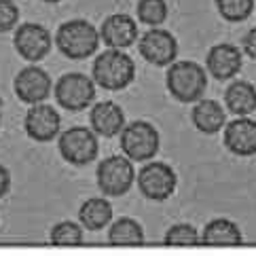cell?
<instances>
[{
  "mask_svg": "<svg viewBox=\"0 0 256 256\" xmlns=\"http://www.w3.org/2000/svg\"><path fill=\"white\" fill-rule=\"evenodd\" d=\"M168 91L176 102L195 104L204 98L208 89V74L206 68L197 62H172L168 68Z\"/></svg>",
  "mask_w": 256,
  "mask_h": 256,
  "instance_id": "obj_1",
  "label": "cell"
},
{
  "mask_svg": "<svg viewBox=\"0 0 256 256\" xmlns=\"http://www.w3.org/2000/svg\"><path fill=\"white\" fill-rule=\"evenodd\" d=\"M136 78V64L123 49L102 51L94 62L96 85L108 91H121L130 87Z\"/></svg>",
  "mask_w": 256,
  "mask_h": 256,
  "instance_id": "obj_2",
  "label": "cell"
},
{
  "mask_svg": "<svg viewBox=\"0 0 256 256\" xmlns=\"http://www.w3.org/2000/svg\"><path fill=\"white\" fill-rule=\"evenodd\" d=\"M56 44L68 60H85L100 47V30L87 20H70L60 26Z\"/></svg>",
  "mask_w": 256,
  "mask_h": 256,
  "instance_id": "obj_3",
  "label": "cell"
},
{
  "mask_svg": "<svg viewBox=\"0 0 256 256\" xmlns=\"http://www.w3.org/2000/svg\"><path fill=\"white\" fill-rule=\"evenodd\" d=\"M98 186L108 197H121L134 186L136 182V170L134 161L125 154H110L102 159V163L96 170Z\"/></svg>",
  "mask_w": 256,
  "mask_h": 256,
  "instance_id": "obj_4",
  "label": "cell"
},
{
  "mask_svg": "<svg viewBox=\"0 0 256 256\" xmlns=\"http://www.w3.org/2000/svg\"><path fill=\"white\" fill-rule=\"evenodd\" d=\"M121 136V150L132 161H150L159 152V132L148 121H134L123 127Z\"/></svg>",
  "mask_w": 256,
  "mask_h": 256,
  "instance_id": "obj_5",
  "label": "cell"
},
{
  "mask_svg": "<svg viewBox=\"0 0 256 256\" xmlns=\"http://www.w3.org/2000/svg\"><path fill=\"white\" fill-rule=\"evenodd\" d=\"M53 94H56V100L62 108L70 112H78L94 104L96 80L87 74H80V72H68L53 85Z\"/></svg>",
  "mask_w": 256,
  "mask_h": 256,
  "instance_id": "obj_6",
  "label": "cell"
},
{
  "mask_svg": "<svg viewBox=\"0 0 256 256\" xmlns=\"http://www.w3.org/2000/svg\"><path fill=\"white\" fill-rule=\"evenodd\" d=\"M60 152L64 161L70 166L83 168L89 166L91 161L98 157L100 144H98V134L87 127H70L64 134H60Z\"/></svg>",
  "mask_w": 256,
  "mask_h": 256,
  "instance_id": "obj_7",
  "label": "cell"
},
{
  "mask_svg": "<svg viewBox=\"0 0 256 256\" xmlns=\"http://www.w3.org/2000/svg\"><path fill=\"white\" fill-rule=\"evenodd\" d=\"M140 193L150 201H168L178 186V176L168 163L150 161L136 176Z\"/></svg>",
  "mask_w": 256,
  "mask_h": 256,
  "instance_id": "obj_8",
  "label": "cell"
},
{
  "mask_svg": "<svg viewBox=\"0 0 256 256\" xmlns=\"http://www.w3.org/2000/svg\"><path fill=\"white\" fill-rule=\"evenodd\" d=\"M138 51L148 64L163 68V66H170L172 62H176L178 40L170 30L150 28L138 38Z\"/></svg>",
  "mask_w": 256,
  "mask_h": 256,
  "instance_id": "obj_9",
  "label": "cell"
},
{
  "mask_svg": "<svg viewBox=\"0 0 256 256\" xmlns=\"http://www.w3.org/2000/svg\"><path fill=\"white\" fill-rule=\"evenodd\" d=\"M24 130L28 134V138H32L34 142H51L53 138L60 136L62 116L56 108L44 102L32 104L30 110L26 112Z\"/></svg>",
  "mask_w": 256,
  "mask_h": 256,
  "instance_id": "obj_10",
  "label": "cell"
},
{
  "mask_svg": "<svg viewBox=\"0 0 256 256\" xmlns=\"http://www.w3.org/2000/svg\"><path fill=\"white\" fill-rule=\"evenodd\" d=\"M15 51L28 62H40L51 51V34L40 24H22L13 36Z\"/></svg>",
  "mask_w": 256,
  "mask_h": 256,
  "instance_id": "obj_11",
  "label": "cell"
},
{
  "mask_svg": "<svg viewBox=\"0 0 256 256\" xmlns=\"http://www.w3.org/2000/svg\"><path fill=\"white\" fill-rule=\"evenodd\" d=\"M13 89H15V96L22 100L26 104H38L44 102L49 96H51V76L38 66H28V68H22L17 72V76L13 80Z\"/></svg>",
  "mask_w": 256,
  "mask_h": 256,
  "instance_id": "obj_12",
  "label": "cell"
},
{
  "mask_svg": "<svg viewBox=\"0 0 256 256\" xmlns=\"http://www.w3.org/2000/svg\"><path fill=\"white\" fill-rule=\"evenodd\" d=\"M224 146L237 157L256 154V121L248 116H237L224 127Z\"/></svg>",
  "mask_w": 256,
  "mask_h": 256,
  "instance_id": "obj_13",
  "label": "cell"
},
{
  "mask_svg": "<svg viewBox=\"0 0 256 256\" xmlns=\"http://www.w3.org/2000/svg\"><path fill=\"white\" fill-rule=\"evenodd\" d=\"M138 26L130 15H110L100 28V40L108 49H127L138 40Z\"/></svg>",
  "mask_w": 256,
  "mask_h": 256,
  "instance_id": "obj_14",
  "label": "cell"
},
{
  "mask_svg": "<svg viewBox=\"0 0 256 256\" xmlns=\"http://www.w3.org/2000/svg\"><path fill=\"white\" fill-rule=\"evenodd\" d=\"M206 68L216 80H231L242 70V51L231 42L214 44L208 51Z\"/></svg>",
  "mask_w": 256,
  "mask_h": 256,
  "instance_id": "obj_15",
  "label": "cell"
},
{
  "mask_svg": "<svg viewBox=\"0 0 256 256\" xmlns=\"http://www.w3.org/2000/svg\"><path fill=\"white\" fill-rule=\"evenodd\" d=\"M89 123H91V130L98 136H102V138H114L125 127V112L116 102L106 100V102L94 104V108L89 112Z\"/></svg>",
  "mask_w": 256,
  "mask_h": 256,
  "instance_id": "obj_16",
  "label": "cell"
},
{
  "mask_svg": "<svg viewBox=\"0 0 256 256\" xmlns=\"http://www.w3.org/2000/svg\"><path fill=\"white\" fill-rule=\"evenodd\" d=\"M190 118H193V125L206 136H214L226 125L224 108L216 100H204V98L197 100L193 112H190Z\"/></svg>",
  "mask_w": 256,
  "mask_h": 256,
  "instance_id": "obj_17",
  "label": "cell"
},
{
  "mask_svg": "<svg viewBox=\"0 0 256 256\" xmlns=\"http://www.w3.org/2000/svg\"><path fill=\"white\" fill-rule=\"evenodd\" d=\"M224 104L235 116H248L256 110V89L248 80H235L224 91Z\"/></svg>",
  "mask_w": 256,
  "mask_h": 256,
  "instance_id": "obj_18",
  "label": "cell"
},
{
  "mask_svg": "<svg viewBox=\"0 0 256 256\" xmlns=\"http://www.w3.org/2000/svg\"><path fill=\"white\" fill-rule=\"evenodd\" d=\"M78 222L87 231H102L104 226L112 222V206L110 201L102 197H91L87 199L78 210Z\"/></svg>",
  "mask_w": 256,
  "mask_h": 256,
  "instance_id": "obj_19",
  "label": "cell"
},
{
  "mask_svg": "<svg viewBox=\"0 0 256 256\" xmlns=\"http://www.w3.org/2000/svg\"><path fill=\"white\" fill-rule=\"evenodd\" d=\"M204 246H240L242 244V231L233 220L228 218H214L210 220L201 235Z\"/></svg>",
  "mask_w": 256,
  "mask_h": 256,
  "instance_id": "obj_20",
  "label": "cell"
},
{
  "mask_svg": "<svg viewBox=\"0 0 256 256\" xmlns=\"http://www.w3.org/2000/svg\"><path fill=\"white\" fill-rule=\"evenodd\" d=\"M108 242L112 246H140L144 242V228L138 220L123 216L110 224Z\"/></svg>",
  "mask_w": 256,
  "mask_h": 256,
  "instance_id": "obj_21",
  "label": "cell"
},
{
  "mask_svg": "<svg viewBox=\"0 0 256 256\" xmlns=\"http://www.w3.org/2000/svg\"><path fill=\"white\" fill-rule=\"evenodd\" d=\"M51 244L53 246H80L83 244V224L62 220L51 228Z\"/></svg>",
  "mask_w": 256,
  "mask_h": 256,
  "instance_id": "obj_22",
  "label": "cell"
},
{
  "mask_svg": "<svg viewBox=\"0 0 256 256\" xmlns=\"http://www.w3.org/2000/svg\"><path fill=\"white\" fill-rule=\"evenodd\" d=\"M168 2L166 0H140L138 2V17L140 22L150 26V28H157L163 22L168 20Z\"/></svg>",
  "mask_w": 256,
  "mask_h": 256,
  "instance_id": "obj_23",
  "label": "cell"
},
{
  "mask_svg": "<svg viewBox=\"0 0 256 256\" xmlns=\"http://www.w3.org/2000/svg\"><path fill=\"white\" fill-rule=\"evenodd\" d=\"M216 8L226 22H244L254 11V0H216Z\"/></svg>",
  "mask_w": 256,
  "mask_h": 256,
  "instance_id": "obj_24",
  "label": "cell"
},
{
  "mask_svg": "<svg viewBox=\"0 0 256 256\" xmlns=\"http://www.w3.org/2000/svg\"><path fill=\"white\" fill-rule=\"evenodd\" d=\"M166 244L168 246H199L201 235L197 233V228L193 224L180 222V224H174L172 228H168Z\"/></svg>",
  "mask_w": 256,
  "mask_h": 256,
  "instance_id": "obj_25",
  "label": "cell"
},
{
  "mask_svg": "<svg viewBox=\"0 0 256 256\" xmlns=\"http://www.w3.org/2000/svg\"><path fill=\"white\" fill-rule=\"evenodd\" d=\"M17 20H20V8L13 0H0V34L4 32H11Z\"/></svg>",
  "mask_w": 256,
  "mask_h": 256,
  "instance_id": "obj_26",
  "label": "cell"
},
{
  "mask_svg": "<svg viewBox=\"0 0 256 256\" xmlns=\"http://www.w3.org/2000/svg\"><path fill=\"white\" fill-rule=\"evenodd\" d=\"M242 47H244V53H246V56H250L252 60H256V28L248 30V34L244 36Z\"/></svg>",
  "mask_w": 256,
  "mask_h": 256,
  "instance_id": "obj_27",
  "label": "cell"
},
{
  "mask_svg": "<svg viewBox=\"0 0 256 256\" xmlns=\"http://www.w3.org/2000/svg\"><path fill=\"white\" fill-rule=\"evenodd\" d=\"M8 188H11V174L4 166H0V199L8 193Z\"/></svg>",
  "mask_w": 256,
  "mask_h": 256,
  "instance_id": "obj_28",
  "label": "cell"
},
{
  "mask_svg": "<svg viewBox=\"0 0 256 256\" xmlns=\"http://www.w3.org/2000/svg\"><path fill=\"white\" fill-rule=\"evenodd\" d=\"M42 2H49V4H58V2H62V0H42Z\"/></svg>",
  "mask_w": 256,
  "mask_h": 256,
  "instance_id": "obj_29",
  "label": "cell"
},
{
  "mask_svg": "<svg viewBox=\"0 0 256 256\" xmlns=\"http://www.w3.org/2000/svg\"><path fill=\"white\" fill-rule=\"evenodd\" d=\"M0 121H2V98H0Z\"/></svg>",
  "mask_w": 256,
  "mask_h": 256,
  "instance_id": "obj_30",
  "label": "cell"
}]
</instances>
